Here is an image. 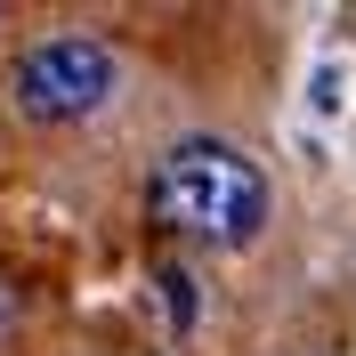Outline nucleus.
Segmentation results:
<instances>
[{"instance_id": "nucleus-1", "label": "nucleus", "mask_w": 356, "mask_h": 356, "mask_svg": "<svg viewBox=\"0 0 356 356\" xmlns=\"http://www.w3.org/2000/svg\"><path fill=\"white\" fill-rule=\"evenodd\" d=\"M267 170L227 146V138H178L162 146L154 178H146V219L178 243H202V251H243L267 235Z\"/></svg>"}, {"instance_id": "nucleus-3", "label": "nucleus", "mask_w": 356, "mask_h": 356, "mask_svg": "<svg viewBox=\"0 0 356 356\" xmlns=\"http://www.w3.org/2000/svg\"><path fill=\"white\" fill-rule=\"evenodd\" d=\"M17 316H24V300H17V284H8V275H0V340L17 332Z\"/></svg>"}, {"instance_id": "nucleus-2", "label": "nucleus", "mask_w": 356, "mask_h": 356, "mask_svg": "<svg viewBox=\"0 0 356 356\" xmlns=\"http://www.w3.org/2000/svg\"><path fill=\"white\" fill-rule=\"evenodd\" d=\"M113 89H122V57L97 33H49V41L17 49V65H8V106L41 130L89 122Z\"/></svg>"}]
</instances>
